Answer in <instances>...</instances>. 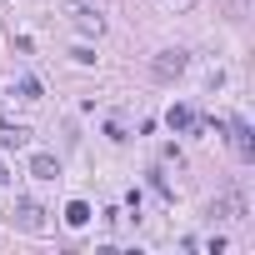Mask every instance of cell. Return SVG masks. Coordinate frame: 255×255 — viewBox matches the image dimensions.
Returning <instances> with one entry per match:
<instances>
[{"instance_id": "obj_1", "label": "cell", "mask_w": 255, "mask_h": 255, "mask_svg": "<svg viewBox=\"0 0 255 255\" xmlns=\"http://www.w3.org/2000/svg\"><path fill=\"white\" fill-rule=\"evenodd\" d=\"M10 225H15V230H25V235H40V230H45V210H40L35 200H15Z\"/></svg>"}, {"instance_id": "obj_8", "label": "cell", "mask_w": 255, "mask_h": 255, "mask_svg": "<svg viewBox=\"0 0 255 255\" xmlns=\"http://www.w3.org/2000/svg\"><path fill=\"white\" fill-rule=\"evenodd\" d=\"M20 95H25V100H40V85H35V80L25 75V80H20Z\"/></svg>"}, {"instance_id": "obj_6", "label": "cell", "mask_w": 255, "mask_h": 255, "mask_svg": "<svg viewBox=\"0 0 255 255\" xmlns=\"http://www.w3.org/2000/svg\"><path fill=\"white\" fill-rule=\"evenodd\" d=\"M25 140H30L25 125H0V145H25Z\"/></svg>"}, {"instance_id": "obj_5", "label": "cell", "mask_w": 255, "mask_h": 255, "mask_svg": "<svg viewBox=\"0 0 255 255\" xmlns=\"http://www.w3.org/2000/svg\"><path fill=\"white\" fill-rule=\"evenodd\" d=\"M85 220H90V205H85V200H70V205H65V225H75V230H80Z\"/></svg>"}, {"instance_id": "obj_3", "label": "cell", "mask_w": 255, "mask_h": 255, "mask_svg": "<svg viewBox=\"0 0 255 255\" xmlns=\"http://www.w3.org/2000/svg\"><path fill=\"white\" fill-rule=\"evenodd\" d=\"M185 70V55L180 50H165V55H155V80H175Z\"/></svg>"}, {"instance_id": "obj_7", "label": "cell", "mask_w": 255, "mask_h": 255, "mask_svg": "<svg viewBox=\"0 0 255 255\" xmlns=\"http://www.w3.org/2000/svg\"><path fill=\"white\" fill-rule=\"evenodd\" d=\"M165 120H170V130H190V125H195V115H190L185 105H170V115H165Z\"/></svg>"}, {"instance_id": "obj_4", "label": "cell", "mask_w": 255, "mask_h": 255, "mask_svg": "<svg viewBox=\"0 0 255 255\" xmlns=\"http://www.w3.org/2000/svg\"><path fill=\"white\" fill-rule=\"evenodd\" d=\"M30 175H35V180H55V175H60L55 155H35V160H30Z\"/></svg>"}, {"instance_id": "obj_2", "label": "cell", "mask_w": 255, "mask_h": 255, "mask_svg": "<svg viewBox=\"0 0 255 255\" xmlns=\"http://www.w3.org/2000/svg\"><path fill=\"white\" fill-rule=\"evenodd\" d=\"M225 130H230V150H235L240 160H255V135H250V125H245V120H230Z\"/></svg>"}]
</instances>
